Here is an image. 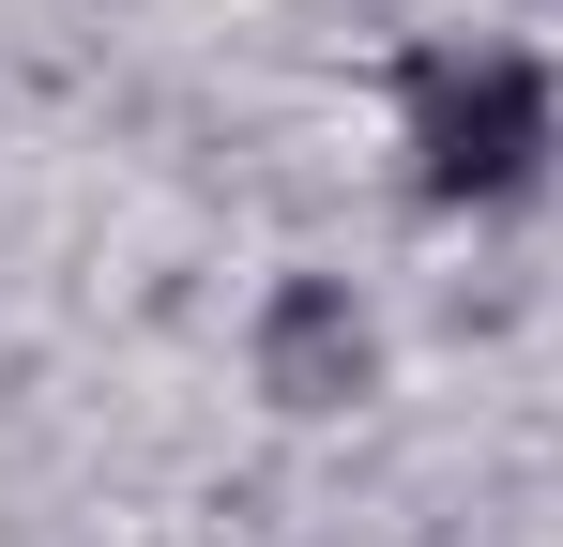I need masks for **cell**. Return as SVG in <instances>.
I'll list each match as a JSON object with an SVG mask.
<instances>
[{
	"label": "cell",
	"mask_w": 563,
	"mask_h": 547,
	"mask_svg": "<svg viewBox=\"0 0 563 547\" xmlns=\"http://www.w3.org/2000/svg\"><path fill=\"white\" fill-rule=\"evenodd\" d=\"M411 153H427V198H518L549 153V77L533 62H442L411 91Z\"/></svg>",
	"instance_id": "obj_1"
}]
</instances>
